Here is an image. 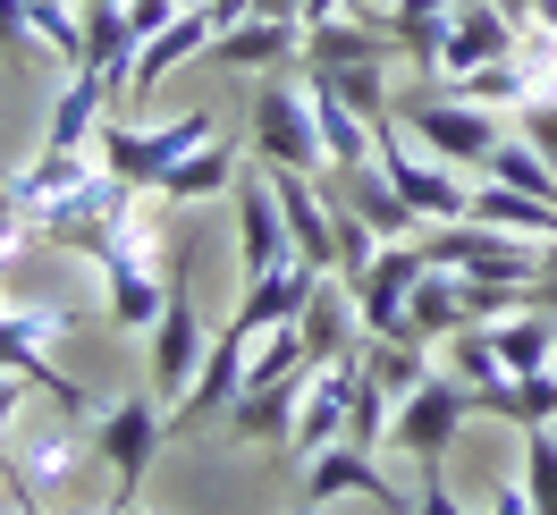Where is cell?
Returning a JSON list of instances; mask_svg holds the SVG:
<instances>
[{
  "label": "cell",
  "mask_w": 557,
  "mask_h": 515,
  "mask_svg": "<svg viewBox=\"0 0 557 515\" xmlns=\"http://www.w3.org/2000/svg\"><path fill=\"white\" fill-rule=\"evenodd\" d=\"M321 279L330 271H313V262H278V271H262V279H245V296H237V330H253V339H271V330H287V321H305V305L321 296Z\"/></svg>",
  "instance_id": "16"
},
{
  "label": "cell",
  "mask_w": 557,
  "mask_h": 515,
  "mask_svg": "<svg viewBox=\"0 0 557 515\" xmlns=\"http://www.w3.org/2000/svg\"><path fill=\"white\" fill-rule=\"evenodd\" d=\"M330 195L355 211V220H372L381 237H422V220L406 211V195L388 186V170L381 161H363V170H330Z\"/></svg>",
  "instance_id": "18"
},
{
  "label": "cell",
  "mask_w": 557,
  "mask_h": 515,
  "mask_svg": "<svg viewBox=\"0 0 557 515\" xmlns=\"http://www.w3.org/2000/svg\"><path fill=\"white\" fill-rule=\"evenodd\" d=\"M388 51H397V42H388L381 26H355L347 9L305 26V69H355V60H388Z\"/></svg>",
  "instance_id": "23"
},
{
  "label": "cell",
  "mask_w": 557,
  "mask_h": 515,
  "mask_svg": "<svg viewBox=\"0 0 557 515\" xmlns=\"http://www.w3.org/2000/svg\"><path fill=\"white\" fill-rule=\"evenodd\" d=\"M465 321H473V305H465V279H456V271H440V262H431V271L414 279V296H406V339L440 346V339H456Z\"/></svg>",
  "instance_id": "19"
},
{
  "label": "cell",
  "mask_w": 557,
  "mask_h": 515,
  "mask_svg": "<svg viewBox=\"0 0 557 515\" xmlns=\"http://www.w3.org/2000/svg\"><path fill=\"white\" fill-rule=\"evenodd\" d=\"M119 9H127V0H119Z\"/></svg>",
  "instance_id": "42"
},
{
  "label": "cell",
  "mask_w": 557,
  "mask_h": 515,
  "mask_svg": "<svg viewBox=\"0 0 557 515\" xmlns=\"http://www.w3.org/2000/svg\"><path fill=\"white\" fill-rule=\"evenodd\" d=\"M17 515H42V507H17Z\"/></svg>",
  "instance_id": "40"
},
{
  "label": "cell",
  "mask_w": 557,
  "mask_h": 515,
  "mask_svg": "<svg viewBox=\"0 0 557 515\" xmlns=\"http://www.w3.org/2000/svg\"><path fill=\"white\" fill-rule=\"evenodd\" d=\"M211 339H220V330H211L203 305H195V279H186V262H170V312H161V330L144 339V364H152V380H144V389H152L161 406H177V397L203 380Z\"/></svg>",
  "instance_id": "3"
},
{
  "label": "cell",
  "mask_w": 557,
  "mask_h": 515,
  "mask_svg": "<svg viewBox=\"0 0 557 515\" xmlns=\"http://www.w3.org/2000/svg\"><path fill=\"white\" fill-rule=\"evenodd\" d=\"M26 389H35V380H17V372H0V474H9V456H17V414H26Z\"/></svg>",
  "instance_id": "32"
},
{
  "label": "cell",
  "mask_w": 557,
  "mask_h": 515,
  "mask_svg": "<svg viewBox=\"0 0 557 515\" xmlns=\"http://www.w3.org/2000/svg\"><path fill=\"white\" fill-rule=\"evenodd\" d=\"M211 42H220V17H211V0L177 9L170 26H161V35H152V42L136 51V69H127V85H119V110L152 102V85H161V76H177L186 60H195V51H211Z\"/></svg>",
  "instance_id": "12"
},
{
  "label": "cell",
  "mask_w": 557,
  "mask_h": 515,
  "mask_svg": "<svg viewBox=\"0 0 557 515\" xmlns=\"http://www.w3.org/2000/svg\"><path fill=\"white\" fill-rule=\"evenodd\" d=\"M355 389H363V346L338 355V364H313L305 406H296V431H287V456H296V465H313L321 447H338L355 431Z\"/></svg>",
  "instance_id": "8"
},
{
  "label": "cell",
  "mask_w": 557,
  "mask_h": 515,
  "mask_svg": "<svg viewBox=\"0 0 557 515\" xmlns=\"http://www.w3.org/2000/svg\"><path fill=\"white\" fill-rule=\"evenodd\" d=\"M305 515H313V507H305Z\"/></svg>",
  "instance_id": "43"
},
{
  "label": "cell",
  "mask_w": 557,
  "mask_h": 515,
  "mask_svg": "<svg viewBox=\"0 0 557 515\" xmlns=\"http://www.w3.org/2000/svg\"><path fill=\"white\" fill-rule=\"evenodd\" d=\"M490 339H498V355H507V372H541V364H557V312L541 305H516L507 321H490Z\"/></svg>",
  "instance_id": "25"
},
{
  "label": "cell",
  "mask_w": 557,
  "mask_h": 515,
  "mask_svg": "<svg viewBox=\"0 0 557 515\" xmlns=\"http://www.w3.org/2000/svg\"><path fill=\"white\" fill-rule=\"evenodd\" d=\"M110 515H136V507H110Z\"/></svg>",
  "instance_id": "39"
},
{
  "label": "cell",
  "mask_w": 557,
  "mask_h": 515,
  "mask_svg": "<svg viewBox=\"0 0 557 515\" xmlns=\"http://www.w3.org/2000/svg\"><path fill=\"white\" fill-rule=\"evenodd\" d=\"M152 195H161V204H211V195H237V144L203 136L170 177H161V186H152Z\"/></svg>",
  "instance_id": "21"
},
{
  "label": "cell",
  "mask_w": 557,
  "mask_h": 515,
  "mask_svg": "<svg viewBox=\"0 0 557 515\" xmlns=\"http://www.w3.org/2000/svg\"><path fill=\"white\" fill-rule=\"evenodd\" d=\"M473 220L507 229V237H541V245H557V204L523 195V186H498V177H482V186H473Z\"/></svg>",
  "instance_id": "24"
},
{
  "label": "cell",
  "mask_w": 557,
  "mask_h": 515,
  "mask_svg": "<svg viewBox=\"0 0 557 515\" xmlns=\"http://www.w3.org/2000/svg\"><path fill=\"white\" fill-rule=\"evenodd\" d=\"M271 186H278V211H287V237H296V262L338 271V195H330V177L271 170Z\"/></svg>",
  "instance_id": "10"
},
{
  "label": "cell",
  "mask_w": 557,
  "mask_h": 515,
  "mask_svg": "<svg viewBox=\"0 0 557 515\" xmlns=\"http://www.w3.org/2000/svg\"><path fill=\"white\" fill-rule=\"evenodd\" d=\"M397 17H456V0H388L381 26H397Z\"/></svg>",
  "instance_id": "33"
},
{
  "label": "cell",
  "mask_w": 557,
  "mask_h": 515,
  "mask_svg": "<svg viewBox=\"0 0 557 515\" xmlns=\"http://www.w3.org/2000/svg\"><path fill=\"white\" fill-rule=\"evenodd\" d=\"M245 144L262 170H313L330 177V144H321V110L313 85H296L287 69L253 76V102H245Z\"/></svg>",
  "instance_id": "1"
},
{
  "label": "cell",
  "mask_w": 557,
  "mask_h": 515,
  "mask_svg": "<svg viewBox=\"0 0 557 515\" xmlns=\"http://www.w3.org/2000/svg\"><path fill=\"white\" fill-rule=\"evenodd\" d=\"M397 119H406V136H414L422 152H440V161H456V170H490V152L507 144L498 110H473V102H456V94L397 102Z\"/></svg>",
  "instance_id": "7"
},
{
  "label": "cell",
  "mask_w": 557,
  "mask_h": 515,
  "mask_svg": "<svg viewBox=\"0 0 557 515\" xmlns=\"http://www.w3.org/2000/svg\"><path fill=\"white\" fill-rule=\"evenodd\" d=\"M102 287H110V330H119V339H152V330H161V312H170V279L152 271L144 245L102 254Z\"/></svg>",
  "instance_id": "13"
},
{
  "label": "cell",
  "mask_w": 557,
  "mask_h": 515,
  "mask_svg": "<svg viewBox=\"0 0 557 515\" xmlns=\"http://www.w3.org/2000/svg\"><path fill=\"white\" fill-rule=\"evenodd\" d=\"M516 136H523V144H541V152L557 161V102H549V94H532V102L516 110Z\"/></svg>",
  "instance_id": "31"
},
{
  "label": "cell",
  "mask_w": 557,
  "mask_h": 515,
  "mask_svg": "<svg viewBox=\"0 0 557 515\" xmlns=\"http://www.w3.org/2000/svg\"><path fill=\"white\" fill-rule=\"evenodd\" d=\"M422 254L456 279H523V287L549 262L541 237H507V229H490V220H440V229H422Z\"/></svg>",
  "instance_id": "5"
},
{
  "label": "cell",
  "mask_w": 557,
  "mask_h": 515,
  "mask_svg": "<svg viewBox=\"0 0 557 515\" xmlns=\"http://www.w3.org/2000/svg\"><path fill=\"white\" fill-rule=\"evenodd\" d=\"M482 414V397L465 389L456 372H431L414 389V397H397V422H388V447L397 456H414V465H448V447H456V431Z\"/></svg>",
  "instance_id": "6"
},
{
  "label": "cell",
  "mask_w": 557,
  "mask_h": 515,
  "mask_svg": "<svg viewBox=\"0 0 557 515\" xmlns=\"http://www.w3.org/2000/svg\"><path fill=\"white\" fill-rule=\"evenodd\" d=\"M35 35H42V60H60V69H85V17H76L69 0H35Z\"/></svg>",
  "instance_id": "29"
},
{
  "label": "cell",
  "mask_w": 557,
  "mask_h": 515,
  "mask_svg": "<svg viewBox=\"0 0 557 515\" xmlns=\"http://www.w3.org/2000/svg\"><path fill=\"white\" fill-rule=\"evenodd\" d=\"M211 60H220V69H245V76L305 69V17H271V9H253V17H237V26H220Z\"/></svg>",
  "instance_id": "14"
},
{
  "label": "cell",
  "mask_w": 557,
  "mask_h": 515,
  "mask_svg": "<svg viewBox=\"0 0 557 515\" xmlns=\"http://www.w3.org/2000/svg\"><path fill=\"white\" fill-rule=\"evenodd\" d=\"M523 465V490H532V507L557 515V422H523V447H516Z\"/></svg>",
  "instance_id": "28"
},
{
  "label": "cell",
  "mask_w": 557,
  "mask_h": 515,
  "mask_svg": "<svg viewBox=\"0 0 557 515\" xmlns=\"http://www.w3.org/2000/svg\"><path fill=\"white\" fill-rule=\"evenodd\" d=\"M136 51H144L136 17H127L119 0H85V69H102L110 85H127V69H136Z\"/></svg>",
  "instance_id": "22"
},
{
  "label": "cell",
  "mask_w": 557,
  "mask_h": 515,
  "mask_svg": "<svg viewBox=\"0 0 557 515\" xmlns=\"http://www.w3.org/2000/svg\"><path fill=\"white\" fill-rule=\"evenodd\" d=\"M338 9H347V0H305V26H313V17H338Z\"/></svg>",
  "instance_id": "36"
},
{
  "label": "cell",
  "mask_w": 557,
  "mask_h": 515,
  "mask_svg": "<svg viewBox=\"0 0 557 515\" xmlns=\"http://www.w3.org/2000/svg\"><path fill=\"white\" fill-rule=\"evenodd\" d=\"M237 262H245V279L296 262V237H287V211H278L271 170H262V177H237Z\"/></svg>",
  "instance_id": "15"
},
{
  "label": "cell",
  "mask_w": 557,
  "mask_h": 515,
  "mask_svg": "<svg viewBox=\"0 0 557 515\" xmlns=\"http://www.w3.org/2000/svg\"><path fill=\"white\" fill-rule=\"evenodd\" d=\"M549 271H557V245H549Z\"/></svg>",
  "instance_id": "38"
},
{
  "label": "cell",
  "mask_w": 557,
  "mask_h": 515,
  "mask_svg": "<svg viewBox=\"0 0 557 515\" xmlns=\"http://www.w3.org/2000/svg\"><path fill=\"white\" fill-rule=\"evenodd\" d=\"M490 515H541V507H532V490H523V474L507 481V490H498V499H490Z\"/></svg>",
  "instance_id": "34"
},
{
  "label": "cell",
  "mask_w": 557,
  "mask_h": 515,
  "mask_svg": "<svg viewBox=\"0 0 557 515\" xmlns=\"http://www.w3.org/2000/svg\"><path fill=\"white\" fill-rule=\"evenodd\" d=\"M523 35H557V0H532V9H523Z\"/></svg>",
  "instance_id": "35"
},
{
  "label": "cell",
  "mask_w": 557,
  "mask_h": 515,
  "mask_svg": "<svg viewBox=\"0 0 557 515\" xmlns=\"http://www.w3.org/2000/svg\"><path fill=\"white\" fill-rule=\"evenodd\" d=\"M498 9H507V17H516V26H523V9H532V0H498Z\"/></svg>",
  "instance_id": "37"
},
{
  "label": "cell",
  "mask_w": 557,
  "mask_h": 515,
  "mask_svg": "<svg viewBox=\"0 0 557 515\" xmlns=\"http://www.w3.org/2000/svg\"><path fill=\"white\" fill-rule=\"evenodd\" d=\"M0 51H9V69L42 60V35H35V0H0Z\"/></svg>",
  "instance_id": "30"
},
{
  "label": "cell",
  "mask_w": 557,
  "mask_h": 515,
  "mask_svg": "<svg viewBox=\"0 0 557 515\" xmlns=\"http://www.w3.org/2000/svg\"><path fill=\"white\" fill-rule=\"evenodd\" d=\"M482 177H498V186H523V195H541V204H557V161L541 152V144H523V136H507V144H498Z\"/></svg>",
  "instance_id": "27"
},
{
  "label": "cell",
  "mask_w": 557,
  "mask_h": 515,
  "mask_svg": "<svg viewBox=\"0 0 557 515\" xmlns=\"http://www.w3.org/2000/svg\"><path fill=\"white\" fill-rule=\"evenodd\" d=\"M305 346H313V364H338V355H355L363 346V312H355V296H347V279H321V296L305 305Z\"/></svg>",
  "instance_id": "20"
},
{
  "label": "cell",
  "mask_w": 557,
  "mask_h": 515,
  "mask_svg": "<svg viewBox=\"0 0 557 515\" xmlns=\"http://www.w3.org/2000/svg\"><path fill=\"white\" fill-rule=\"evenodd\" d=\"M516 51H523V26L498 9V0H456L448 42H440V85H456V76L490 69V60H516Z\"/></svg>",
  "instance_id": "11"
},
{
  "label": "cell",
  "mask_w": 557,
  "mask_h": 515,
  "mask_svg": "<svg viewBox=\"0 0 557 515\" xmlns=\"http://www.w3.org/2000/svg\"><path fill=\"white\" fill-rule=\"evenodd\" d=\"M440 94H456V102H473V110H523L532 102V76H523V60H490V69H473V76H456V85H440Z\"/></svg>",
  "instance_id": "26"
},
{
  "label": "cell",
  "mask_w": 557,
  "mask_h": 515,
  "mask_svg": "<svg viewBox=\"0 0 557 515\" xmlns=\"http://www.w3.org/2000/svg\"><path fill=\"white\" fill-rule=\"evenodd\" d=\"M305 380H313V372H296V380H245V397L228 406V431L253 440V447H287L296 406H305Z\"/></svg>",
  "instance_id": "17"
},
{
  "label": "cell",
  "mask_w": 557,
  "mask_h": 515,
  "mask_svg": "<svg viewBox=\"0 0 557 515\" xmlns=\"http://www.w3.org/2000/svg\"><path fill=\"white\" fill-rule=\"evenodd\" d=\"M161 440H170V406H161L152 389L102 406V422H94V456L110 465V507H136V490H144V474H152Z\"/></svg>",
  "instance_id": "4"
},
{
  "label": "cell",
  "mask_w": 557,
  "mask_h": 515,
  "mask_svg": "<svg viewBox=\"0 0 557 515\" xmlns=\"http://www.w3.org/2000/svg\"><path fill=\"white\" fill-rule=\"evenodd\" d=\"M203 136H211V110H177V119H161V127H136V119L110 110L102 136H94V161H102L110 177H127V186L152 195V186H161V177H170Z\"/></svg>",
  "instance_id": "2"
},
{
  "label": "cell",
  "mask_w": 557,
  "mask_h": 515,
  "mask_svg": "<svg viewBox=\"0 0 557 515\" xmlns=\"http://www.w3.org/2000/svg\"><path fill=\"white\" fill-rule=\"evenodd\" d=\"M186 9H195V0H186Z\"/></svg>",
  "instance_id": "41"
},
{
  "label": "cell",
  "mask_w": 557,
  "mask_h": 515,
  "mask_svg": "<svg viewBox=\"0 0 557 515\" xmlns=\"http://www.w3.org/2000/svg\"><path fill=\"white\" fill-rule=\"evenodd\" d=\"M330 499H381L388 515H414V490L381 465V447H355V440L321 447L305 465V507H330Z\"/></svg>",
  "instance_id": "9"
}]
</instances>
